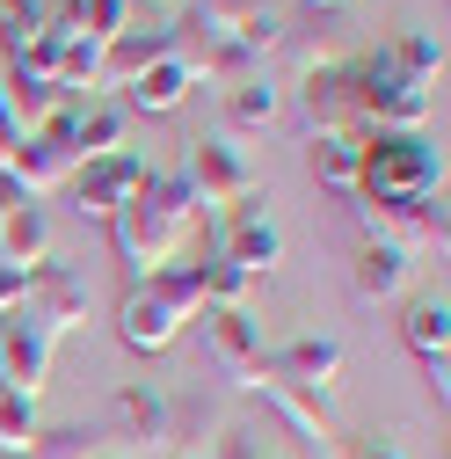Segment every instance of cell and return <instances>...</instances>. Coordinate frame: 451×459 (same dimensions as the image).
Instances as JSON below:
<instances>
[{"label":"cell","instance_id":"1","mask_svg":"<svg viewBox=\"0 0 451 459\" xmlns=\"http://www.w3.org/2000/svg\"><path fill=\"white\" fill-rule=\"evenodd\" d=\"M190 234H197V197H190L183 176H146V190L109 219V248L132 270V284L153 277V270H175Z\"/></svg>","mask_w":451,"mask_h":459},{"label":"cell","instance_id":"2","mask_svg":"<svg viewBox=\"0 0 451 459\" xmlns=\"http://www.w3.org/2000/svg\"><path fill=\"white\" fill-rule=\"evenodd\" d=\"M343 109H350V132H422L430 125V88L408 81L393 66V51H357L343 66Z\"/></svg>","mask_w":451,"mask_h":459},{"label":"cell","instance_id":"3","mask_svg":"<svg viewBox=\"0 0 451 459\" xmlns=\"http://www.w3.org/2000/svg\"><path fill=\"white\" fill-rule=\"evenodd\" d=\"M197 314H204L197 263H175V270H153V277H139L132 292H124V307H117V335H124V351L153 358V351H167V342H175Z\"/></svg>","mask_w":451,"mask_h":459},{"label":"cell","instance_id":"4","mask_svg":"<svg viewBox=\"0 0 451 459\" xmlns=\"http://www.w3.org/2000/svg\"><path fill=\"white\" fill-rule=\"evenodd\" d=\"M357 197H444V153L422 132H371Z\"/></svg>","mask_w":451,"mask_h":459},{"label":"cell","instance_id":"5","mask_svg":"<svg viewBox=\"0 0 451 459\" xmlns=\"http://www.w3.org/2000/svg\"><path fill=\"white\" fill-rule=\"evenodd\" d=\"M15 321L51 351V342H66V335L88 328V284H81L66 263H37V270H30V292H22V307H15Z\"/></svg>","mask_w":451,"mask_h":459},{"label":"cell","instance_id":"6","mask_svg":"<svg viewBox=\"0 0 451 459\" xmlns=\"http://www.w3.org/2000/svg\"><path fill=\"white\" fill-rule=\"evenodd\" d=\"M183 183H190L197 212H241V204H255V183L262 176H255V160L218 132V139H197L190 146V176Z\"/></svg>","mask_w":451,"mask_h":459},{"label":"cell","instance_id":"7","mask_svg":"<svg viewBox=\"0 0 451 459\" xmlns=\"http://www.w3.org/2000/svg\"><path fill=\"white\" fill-rule=\"evenodd\" d=\"M357 226L379 248H444V197H357Z\"/></svg>","mask_w":451,"mask_h":459},{"label":"cell","instance_id":"8","mask_svg":"<svg viewBox=\"0 0 451 459\" xmlns=\"http://www.w3.org/2000/svg\"><path fill=\"white\" fill-rule=\"evenodd\" d=\"M175 37H197V44H248L255 59H269L285 44V22H277L262 0H190V22Z\"/></svg>","mask_w":451,"mask_h":459},{"label":"cell","instance_id":"9","mask_svg":"<svg viewBox=\"0 0 451 459\" xmlns=\"http://www.w3.org/2000/svg\"><path fill=\"white\" fill-rule=\"evenodd\" d=\"M146 176H153V168H146L132 146L102 153V160H81V168H73V212L95 219V226H109V219H117V212L146 190Z\"/></svg>","mask_w":451,"mask_h":459},{"label":"cell","instance_id":"10","mask_svg":"<svg viewBox=\"0 0 451 459\" xmlns=\"http://www.w3.org/2000/svg\"><path fill=\"white\" fill-rule=\"evenodd\" d=\"M262 372L328 401L335 386H343V342H335V335H299V342H285L277 358H262Z\"/></svg>","mask_w":451,"mask_h":459},{"label":"cell","instance_id":"11","mask_svg":"<svg viewBox=\"0 0 451 459\" xmlns=\"http://www.w3.org/2000/svg\"><path fill=\"white\" fill-rule=\"evenodd\" d=\"M204 321V351H211V365L234 379V386H262V342H255V328H248V314H197Z\"/></svg>","mask_w":451,"mask_h":459},{"label":"cell","instance_id":"12","mask_svg":"<svg viewBox=\"0 0 451 459\" xmlns=\"http://www.w3.org/2000/svg\"><path fill=\"white\" fill-rule=\"evenodd\" d=\"M226 263H241L255 284L285 263V234H277V219L269 212H255V204H241V212H226V248H218Z\"/></svg>","mask_w":451,"mask_h":459},{"label":"cell","instance_id":"13","mask_svg":"<svg viewBox=\"0 0 451 459\" xmlns=\"http://www.w3.org/2000/svg\"><path fill=\"white\" fill-rule=\"evenodd\" d=\"M51 132L66 139L73 160H102V153H117V146H124V102H95V95H88V102H73Z\"/></svg>","mask_w":451,"mask_h":459},{"label":"cell","instance_id":"14","mask_svg":"<svg viewBox=\"0 0 451 459\" xmlns=\"http://www.w3.org/2000/svg\"><path fill=\"white\" fill-rule=\"evenodd\" d=\"M255 394H269V409L299 430V445H306V452H320V459H328L335 445H343V430H335V416H328V401H320V394H299V386L269 379V372H262V386H255Z\"/></svg>","mask_w":451,"mask_h":459},{"label":"cell","instance_id":"15","mask_svg":"<svg viewBox=\"0 0 451 459\" xmlns=\"http://www.w3.org/2000/svg\"><path fill=\"white\" fill-rule=\"evenodd\" d=\"M117 423H124V445H139L146 459H160L175 445V401L153 394V386H124L117 394Z\"/></svg>","mask_w":451,"mask_h":459},{"label":"cell","instance_id":"16","mask_svg":"<svg viewBox=\"0 0 451 459\" xmlns=\"http://www.w3.org/2000/svg\"><path fill=\"white\" fill-rule=\"evenodd\" d=\"M73 153H66V139L59 132H30L22 146H15V160H8V176L30 190V197H44V190H59V183H73Z\"/></svg>","mask_w":451,"mask_h":459},{"label":"cell","instance_id":"17","mask_svg":"<svg viewBox=\"0 0 451 459\" xmlns=\"http://www.w3.org/2000/svg\"><path fill=\"white\" fill-rule=\"evenodd\" d=\"M175 51V30H124L117 44H102V81L95 88H132L146 66H160Z\"/></svg>","mask_w":451,"mask_h":459},{"label":"cell","instance_id":"18","mask_svg":"<svg viewBox=\"0 0 451 459\" xmlns=\"http://www.w3.org/2000/svg\"><path fill=\"white\" fill-rule=\"evenodd\" d=\"M44 372H51V351H44L22 321H8V328H0V394L37 401V394H44Z\"/></svg>","mask_w":451,"mask_h":459},{"label":"cell","instance_id":"19","mask_svg":"<svg viewBox=\"0 0 451 459\" xmlns=\"http://www.w3.org/2000/svg\"><path fill=\"white\" fill-rule=\"evenodd\" d=\"M190 88H197V74H190V59L183 51H167L160 66H146L132 88H124V109H146V117H167V109H183L190 102Z\"/></svg>","mask_w":451,"mask_h":459},{"label":"cell","instance_id":"20","mask_svg":"<svg viewBox=\"0 0 451 459\" xmlns=\"http://www.w3.org/2000/svg\"><path fill=\"white\" fill-rule=\"evenodd\" d=\"M306 168H313V183L350 190V197H357V183H364V139L328 132V139H313V146H306Z\"/></svg>","mask_w":451,"mask_h":459},{"label":"cell","instance_id":"21","mask_svg":"<svg viewBox=\"0 0 451 459\" xmlns=\"http://www.w3.org/2000/svg\"><path fill=\"white\" fill-rule=\"evenodd\" d=\"M0 263H8V270L51 263V219H44V204H22L15 219H0Z\"/></svg>","mask_w":451,"mask_h":459},{"label":"cell","instance_id":"22","mask_svg":"<svg viewBox=\"0 0 451 459\" xmlns=\"http://www.w3.org/2000/svg\"><path fill=\"white\" fill-rule=\"evenodd\" d=\"M277 109H285V95H277L269 74H255V81H241V88H226V139H234V132H269Z\"/></svg>","mask_w":451,"mask_h":459},{"label":"cell","instance_id":"23","mask_svg":"<svg viewBox=\"0 0 451 459\" xmlns=\"http://www.w3.org/2000/svg\"><path fill=\"white\" fill-rule=\"evenodd\" d=\"M350 284H357V299H393V292H401V284H408V255L401 248H379V241H364L357 248V263H350Z\"/></svg>","mask_w":451,"mask_h":459},{"label":"cell","instance_id":"24","mask_svg":"<svg viewBox=\"0 0 451 459\" xmlns=\"http://www.w3.org/2000/svg\"><path fill=\"white\" fill-rule=\"evenodd\" d=\"M401 342L415 358H451V307L444 299H422V307H408V321H401Z\"/></svg>","mask_w":451,"mask_h":459},{"label":"cell","instance_id":"25","mask_svg":"<svg viewBox=\"0 0 451 459\" xmlns=\"http://www.w3.org/2000/svg\"><path fill=\"white\" fill-rule=\"evenodd\" d=\"M386 51H393V66H401L408 81L437 88V74H444V37H437V30H408V37H393Z\"/></svg>","mask_w":451,"mask_h":459},{"label":"cell","instance_id":"26","mask_svg":"<svg viewBox=\"0 0 451 459\" xmlns=\"http://www.w3.org/2000/svg\"><path fill=\"white\" fill-rule=\"evenodd\" d=\"M109 437L102 430H88V423H66V430H37V445L22 452V459H95Z\"/></svg>","mask_w":451,"mask_h":459},{"label":"cell","instance_id":"27","mask_svg":"<svg viewBox=\"0 0 451 459\" xmlns=\"http://www.w3.org/2000/svg\"><path fill=\"white\" fill-rule=\"evenodd\" d=\"M95 81H102V44L95 37H66V51H59V88L66 95H95Z\"/></svg>","mask_w":451,"mask_h":459},{"label":"cell","instance_id":"28","mask_svg":"<svg viewBox=\"0 0 451 459\" xmlns=\"http://www.w3.org/2000/svg\"><path fill=\"white\" fill-rule=\"evenodd\" d=\"M37 401H22V394H0V452L8 459H22L30 445H37Z\"/></svg>","mask_w":451,"mask_h":459},{"label":"cell","instance_id":"29","mask_svg":"<svg viewBox=\"0 0 451 459\" xmlns=\"http://www.w3.org/2000/svg\"><path fill=\"white\" fill-rule=\"evenodd\" d=\"M22 292H30V270H8V263H0V314H15Z\"/></svg>","mask_w":451,"mask_h":459},{"label":"cell","instance_id":"30","mask_svg":"<svg viewBox=\"0 0 451 459\" xmlns=\"http://www.w3.org/2000/svg\"><path fill=\"white\" fill-rule=\"evenodd\" d=\"M15 146H22V125H15V109H8V95H0V168L15 160Z\"/></svg>","mask_w":451,"mask_h":459},{"label":"cell","instance_id":"31","mask_svg":"<svg viewBox=\"0 0 451 459\" xmlns=\"http://www.w3.org/2000/svg\"><path fill=\"white\" fill-rule=\"evenodd\" d=\"M22 204H37V197H30V190H22L15 176H8V168H0V219H15Z\"/></svg>","mask_w":451,"mask_h":459},{"label":"cell","instance_id":"32","mask_svg":"<svg viewBox=\"0 0 451 459\" xmlns=\"http://www.w3.org/2000/svg\"><path fill=\"white\" fill-rule=\"evenodd\" d=\"M422 379L437 394V409H444V394H451V358H422Z\"/></svg>","mask_w":451,"mask_h":459},{"label":"cell","instance_id":"33","mask_svg":"<svg viewBox=\"0 0 451 459\" xmlns=\"http://www.w3.org/2000/svg\"><path fill=\"white\" fill-rule=\"evenodd\" d=\"M211 459H255V437H248V430H226Z\"/></svg>","mask_w":451,"mask_h":459},{"label":"cell","instance_id":"34","mask_svg":"<svg viewBox=\"0 0 451 459\" xmlns=\"http://www.w3.org/2000/svg\"><path fill=\"white\" fill-rule=\"evenodd\" d=\"M357 459H408L401 445H371V452H357Z\"/></svg>","mask_w":451,"mask_h":459},{"label":"cell","instance_id":"35","mask_svg":"<svg viewBox=\"0 0 451 459\" xmlns=\"http://www.w3.org/2000/svg\"><path fill=\"white\" fill-rule=\"evenodd\" d=\"M306 8H350V0H306Z\"/></svg>","mask_w":451,"mask_h":459},{"label":"cell","instance_id":"36","mask_svg":"<svg viewBox=\"0 0 451 459\" xmlns=\"http://www.w3.org/2000/svg\"><path fill=\"white\" fill-rule=\"evenodd\" d=\"M183 459H190V452H183Z\"/></svg>","mask_w":451,"mask_h":459}]
</instances>
